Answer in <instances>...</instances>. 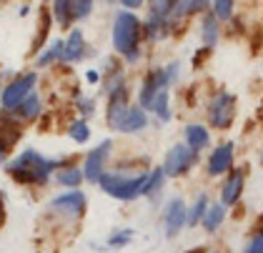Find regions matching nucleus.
<instances>
[{"mask_svg":"<svg viewBox=\"0 0 263 253\" xmlns=\"http://www.w3.org/2000/svg\"><path fill=\"white\" fill-rule=\"evenodd\" d=\"M50 15L53 23L63 28V30H70L73 23H76V10H73V0H50Z\"/></svg>","mask_w":263,"mask_h":253,"instance_id":"14","label":"nucleus"},{"mask_svg":"<svg viewBox=\"0 0 263 253\" xmlns=\"http://www.w3.org/2000/svg\"><path fill=\"white\" fill-rule=\"evenodd\" d=\"M233 168V143H221L208 158V175H221Z\"/></svg>","mask_w":263,"mask_h":253,"instance_id":"12","label":"nucleus"},{"mask_svg":"<svg viewBox=\"0 0 263 253\" xmlns=\"http://www.w3.org/2000/svg\"><path fill=\"white\" fill-rule=\"evenodd\" d=\"M88 45H85V35H83L81 28H70V33H68V38L63 40V63H78L88 56V50H85Z\"/></svg>","mask_w":263,"mask_h":253,"instance_id":"11","label":"nucleus"},{"mask_svg":"<svg viewBox=\"0 0 263 253\" xmlns=\"http://www.w3.org/2000/svg\"><path fill=\"white\" fill-rule=\"evenodd\" d=\"M133 238V231H121V233H113L108 238V246H123Z\"/></svg>","mask_w":263,"mask_h":253,"instance_id":"29","label":"nucleus"},{"mask_svg":"<svg viewBox=\"0 0 263 253\" xmlns=\"http://www.w3.org/2000/svg\"><path fill=\"white\" fill-rule=\"evenodd\" d=\"M151 111L158 116V120H161V123H168V120H171V108H168V88H163L161 93L153 98Z\"/></svg>","mask_w":263,"mask_h":253,"instance_id":"23","label":"nucleus"},{"mask_svg":"<svg viewBox=\"0 0 263 253\" xmlns=\"http://www.w3.org/2000/svg\"><path fill=\"white\" fill-rule=\"evenodd\" d=\"M41 3H50V0H41Z\"/></svg>","mask_w":263,"mask_h":253,"instance_id":"36","label":"nucleus"},{"mask_svg":"<svg viewBox=\"0 0 263 253\" xmlns=\"http://www.w3.org/2000/svg\"><path fill=\"white\" fill-rule=\"evenodd\" d=\"M58 160H48L43 158L35 148H25L18 158H13L8 163V173L13 175L18 183H30V186H43L48 183L50 173L58 168Z\"/></svg>","mask_w":263,"mask_h":253,"instance_id":"2","label":"nucleus"},{"mask_svg":"<svg viewBox=\"0 0 263 253\" xmlns=\"http://www.w3.org/2000/svg\"><path fill=\"white\" fill-rule=\"evenodd\" d=\"M35 83H38V73L35 70H28V73L15 76L8 85H3V91H0V105H3V111L5 113H13L23 100L35 91Z\"/></svg>","mask_w":263,"mask_h":253,"instance_id":"4","label":"nucleus"},{"mask_svg":"<svg viewBox=\"0 0 263 253\" xmlns=\"http://www.w3.org/2000/svg\"><path fill=\"white\" fill-rule=\"evenodd\" d=\"M233 116H236V98L231 96V93H216V98L211 100V105H208V118H211V123L216 125V128H231V123H233Z\"/></svg>","mask_w":263,"mask_h":253,"instance_id":"6","label":"nucleus"},{"mask_svg":"<svg viewBox=\"0 0 263 253\" xmlns=\"http://www.w3.org/2000/svg\"><path fill=\"white\" fill-rule=\"evenodd\" d=\"M50 208L53 211H58V213H65V215H83L85 211V195L81 191H68V193H61L55 195L53 201H50Z\"/></svg>","mask_w":263,"mask_h":253,"instance_id":"10","label":"nucleus"},{"mask_svg":"<svg viewBox=\"0 0 263 253\" xmlns=\"http://www.w3.org/2000/svg\"><path fill=\"white\" fill-rule=\"evenodd\" d=\"M18 15H21V18H28V15H30V3H21V5H18Z\"/></svg>","mask_w":263,"mask_h":253,"instance_id":"33","label":"nucleus"},{"mask_svg":"<svg viewBox=\"0 0 263 253\" xmlns=\"http://www.w3.org/2000/svg\"><path fill=\"white\" fill-rule=\"evenodd\" d=\"M110 148H113V140H103L96 148L88 151L85 163H83V178L90 180V183H98V178L105 173V163L110 156Z\"/></svg>","mask_w":263,"mask_h":253,"instance_id":"7","label":"nucleus"},{"mask_svg":"<svg viewBox=\"0 0 263 253\" xmlns=\"http://www.w3.org/2000/svg\"><path fill=\"white\" fill-rule=\"evenodd\" d=\"M163 180H165V173H163V166L161 168H153L151 173H148V180H145V188H143V195H148V198H153V195L158 193L163 188Z\"/></svg>","mask_w":263,"mask_h":253,"instance_id":"24","label":"nucleus"},{"mask_svg":"<svg viewBox=\"0 0 263 253\" xmlns=\"http://www.w3.org/2000/svg\"><path fill=\"white\" fill-rule=\"evenodd\" d=\"M198 160V153L191 148V146H185V143H176L171 151H168V156H165V163H163V173L171 175V178H178V175L188 173L191 168H193V163Z\"/></svg>","mask_w":263,"mask_h":253,"instance_id":"5","label":"nucleus"},{"mask_svg":"<svg viewBox=\"0 0 263 253\" xmlns=\"http://www.w3.org/2000/svg\"><path fill=\"white\" fill-rule=\"evenodd\" d=\"M208 3H211V0H176V13H173V18L203 13V10L208 8Z\"/></svg>","mask_w":263,"mask_h":253,"instance_id":"21","label":"nucleus"},{"mask_svg":"<svg viewBox=\"0 0 263 253\" xmlns=\"http://www.w3.org/2000/svg\"><path fill=\"white\" fill-rule=\"evenodd\" d=\"M205 211H208V195L201 193L198 198H196V203H193V208H191V213H188V226H198L203 221V215H205Z\"/></svg>","mask_w":263,"mask_h":253,"instance_id":"25","label":"nucleus"},{"mask_svg":"<svg viewBox=\"0 0 263 253\" xmlns=\"http://www.w3.org/2000/svg\"><path fill=\"white\" fill-rule=\"evenodd\" d=\"M218 35H221V20L216 18L213 13H205L201 20V40L205 48H213L218 43Z\"/></svg>","mask_w":263,"mask_h":253,"instance_id":"18","label":"nucleus"},{"mask_svg":"<svg viewBox=\"0 0 263 253\" xmlns=\"http://www.w3.org/2000/svg\"><path fill=\"white\" fill-rule=\"evenodd\" d=\"M41 111H43V103H41V96L33 91L30 96L23 100L21 105L10 113V116H15L18 120H35V118L41 116Z\"/></svg>","mask_w":263,"mask_h":253,"instance_id":"17","label":"nucleus"},{"mask_svg":"<svg viewBox=\"0 0 263 253\" xmlns=\"http://www.w3.org/2000/svg\"><path fill=\"white\" fill-rule=\"evenodd\" d=\"M261 163H263V148H261Z\"/></svg>","mask_w":263,"mask_h":253,"instance_id":"35","label":"nucleus"},{"mask_svg":"<svg viewBox=\"0 0 263 253\" xmlns=\"http://www.w3.org/2000/svg\"><path fill=\"white\" fill-rule=\"evenodd\" d=\"M55 180H58L61 186H65V188H78L85 178H83L81 168H61V171L55 173Z\"/></svg>","mask_w":263,"mask_h":253,"instance_id":"22","label":"nucleus"},{"mask_svg":"<svg viewBox=\"0 0 263 253\" xmlns=\"http://www.w3.org/2000/svg\"><path fill=\"white\" fill-rule=\"evenodd\" d=\"M223 218H226V206H223L221 201H218V203H213V206L205 211V215H203V228L213 233V231L221 226Z\"/></svg>","mask_w":263,"mask_h":253,"instance_id":"20","label":"nucleus"},{"mask_svg":"<svg viewBox=\"0 0 263 253\" xmlns=\"http://www.w3.org/2000/svg\"><path fill=\"white\" fill-rule=\"evenodd\" d=\"M73 10H76V20H88L96 10V0H73Z\"/></svg>","mask_w":263,"mask_h":253,"instance_id":"28","label":"nucleus"},{"mask_svg":"<svg viewBox=\"0 0 263 253\" xmlns=\"http://www.w3.org/2000/svg\"><path fill=\"white\" fill-rule=\"evenodd\" d=\"M188 208H185V203H183V198H171L168 203H165V208H163V223H165V236H176L181 231L183 226H185V221H188Z\"/></svg>","mask_w":263,"mask_h":253,"instance_id":"9","label":"nucleus"},{"mask_svg":"<svg viewBox=\"0 0 263 253\" xmlns=\"http://www.w3.org/2000/svg\"><path fill=\"white\" fill-rule=\"evenodd\" d=\"M68 136L73 138L76 143H85V140L90 138V128H88L85 120H73L70 128H68Z\"/></svg>","mask_w":263,"mask_h":253,"instance_id":"26","label":"nucleus"},{"mask_svg":"<svg viewBox=\"0 0 263 253\" xmlns=\"http://www.w3.org/2000/svg\"><path fill=\"white\" fill-rule=\"evenodd\" d=\"M81 113L83 116H93V113H96V100H93V98H83L81 100Z\"/></svg>","mask_w":263,"mask_h":253,"instance_id":"31","label":"nucleus"},{"mask_svg":"<svg viewBox=\"0 0 263 253\" xmlns=\"http://www.w3.org/2000/svg\"><path fill=\"white\" fill-rule=\"evenodd\" d=\"M145 180H148V173L141 175H121V173H103L98 178V186L108 195L118 198V201H133L143 195V188H145Z\"/></svg>","mask_w":263,"mask_h":253,"instance_id":"3","label":"nucleus"},{"mask_svg":"<svg viewBox=\"0 0 263 253\" xmlns=\"http://www.w3.org/2000/svg\"><path fill=\"white\" fill-rule=\"evenodd\" d=\"M168 76H165V68H153L145 73V78L141 83V93H138V103H141L143 111H151V103L153 98L161 93L163 88H168Z\"/></svg>","mask_w":263,"mask_h":253,"instance_id":"8","label":"nucleus"},{"mask_svg":"<svg viewBox=\"0 0 263 253\" xmlns=\"http://www.w3.org/2000/svg\"><path fill=\"white\" fill-rule=\"evenodd\" d=\"M211 3H213V15L218 20H228L233 15L236 0H211Z\"/></svg>","mask_w":263,"mask_h":253,"instance_id":"27","label":"nucleus"},{"mask_svg":"<svg viewBox=\"0 0 263 253\" xmlns=\"http://www.w3.org/2000/svg\"><path fill=\"white\" fill-rule=\"evenodd\" d=\"M241 191H243V173L241 171H231V175L226 178V183L221 188V203L223 206H233L241 198Z\"/></svg>","mask_w":263,"mask_h":253,"instance_id":"15","label":"nucleus"},{"mask_svg":"<svg viewBox=\"0 0 263 253\" xmlns=\"http://www.w3.org/2000/svg\"><path fill=\"white\" fill-rule=\"evenodd\" d=\"M61 58H63V40L55 38V40H50L41 53L35 56V68H48V65L58 63Z\"/></svg>","mask_w":263,"mask_h":253,"instance_id":"19","label":"nucleus"},{"mask_svg":"<svg viewBox=\"0 0 263 253\" xmlns=\"http://www.w3.org/2000/svg\"><path fill=\"white\" fill-rule=\"evenodd\" d=\"M143 128H148V116H145V111H143L141 105H130V108L125 111V116L121 118V123H118L116 131H121V133H138Z\"/></svg>","mask_w":263,"mask_h":253,"instance_id":"13","label":"nucleus"},{"mask_svg":"<svg viewBox=\"0 0 263 253\" xmlns=\"http://www.w3.org/2000/svg\"><path fill=\"white\" fill-rule=\"evenodd\" d=\"M208 143H211V133H208L205 125L191 123V125L185 128V146H191L196 153H201L203 148H208Z\"/></svg>","mask_w":263,"mask_h":253,"instance_id":"16","label":"nucleus"},{"mask_svg":"<svg viewBox=\"0 0 263 253\" xmlns=\"http://www.w3.org/2000/svg\"><path fill=\"white\" fill-rule=\"evenodd\" d=\"M85 80H88V83H98V80H101V73H98V70H88V73H85Z\"/></svg>","mask_w":263,"mask_h":253,"instance_id":"34","label":"nucleus"},{"mask_svg":"<svg viewBox=\"0 0 263 253\" xmlns=\"http://www.w3.org/2000/svg\"><path fill=\"white\" fill-rule=\"evenodd\" d=\"M118 5H121L123 10H138V8H143L145 5V0H118Z\"/></svg>","mask_w":263,"mask_h":253,"instance_id":"32","label":"nucleus"},{"mask_svg":"<svg viewBox=\"0 0 263 253\" xmlns=\"http://www.w3.org/2000/svg\"><path fill=\"white\" fill-rule=\"evenodd\" d=\"M243 253H263V228H261V233L256 236L248 246H246V251Z\"/></svg>","mask_w":263,"mask_h":253,"instance_id":"30","label":"nucleus"},{"mask_svg":"<svg viewBox=\"0 0 263 253\" xmlns=\"http://www.w3.org/2000/svg\"><path fill=\"white\" fill-rule=\"evenodd\" d=\"M141 38H143V23L133 10H118L113 15V50L123 56L128 63H138L141 58Z\"/></svg>","mask_w":263,"mask_h":253,"instance_id":"1","label":"nucleus"}]
</instances>
